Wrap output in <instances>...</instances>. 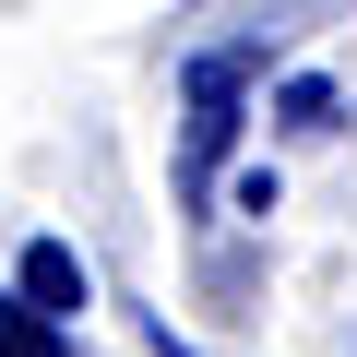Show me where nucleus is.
Listing matches in <instances>:
<instances>
[{
  "mask_svg": "<svg viewBox=\"0 0 357 357\" xmlns=\"http://www.w3.org/2000/svg\"><path fill=\"white\" fill-rule=\"evenodd\" d=\"M24 310H48V321L72 333V310H84V262H72L60 238H36V250H24Z\"/></svg>",
  "mask_w": 357,
  "mask_h": 357,
  "instance_id": "obj_2",
  "label": "nucleus"
},
{
  "mask_svg": "<svg viewBox=\"0 0 357 357\" xmlns=\"http://www.w3.org/2000/svg\"><path fill=\"white\" fill-rule=\"evenodd\" d=\"M250 48H191L178 60V215H215V178H227V143L250 119Z\"/></svg>",
  "mask_w": 357,
  "mask_h": 357,
  "instance_id": "obj_1",
  "label": "nucleus"
},
{
  "mask_svg": "<svg viewBox=\"0 0 357 357\" xmlns=\"http://www.w3.org/2000/svg\"><path fill=\"white\" fill-rule=\"evenodd\" d=\"M274 107H286V131H333V119H345V96H333L321 72H298V84H286Z\"/></svg>",
  "mask_w": 357,
  "mask_h": 357,
  "instance_id": "obj_4",
  "label": "nucleus"
},
{
  "mask_svg": "<svg viewBox=\"0 0 357 357\" xmlns=\"http://www.w3.org/2000/svg\"><path fill=\"white\" fill-rule=\"evenodd\" d=\"M0 357H72V345H60V321H48V310L0 298Z\"/></svg>",
  "mask_w": 357,
  "mask_h": 357,
  "instance_id": "obj_3",
  "label": "nucleus"
}]
</instances>
